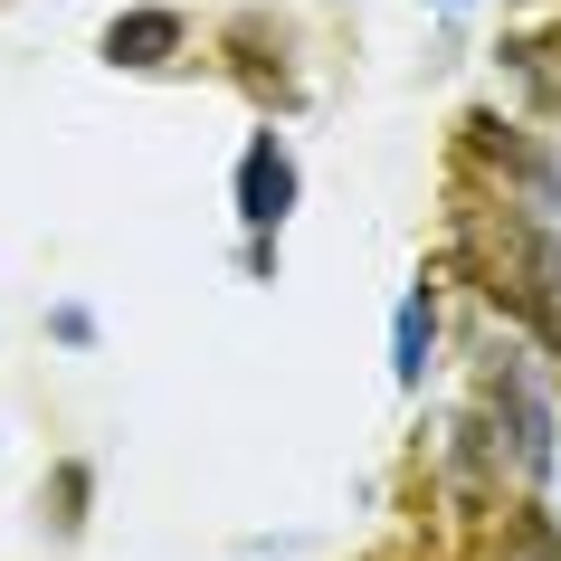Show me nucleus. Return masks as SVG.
<instances>
[{"label": "nucleus", "mask_w": 561, "mask_h": 561, "mask_svg": "<svg viewBox=\"0 0 561 561\" xmlns=\"http://www.w3.org/2000/svg\"><path fill=\"white\" fill-rule=\"evenodd\" d=\"M286 209H296V152L276 134H248V152H238V219H248V238H266Z\"/></svg>", "instance_id": "f257e3e1"}, {"label": "nucleus", "mask_w": 561, "mask_h": 561, "mask_svg": "<svg viewBox=\"0 0 561 561\" xmlns=\"http://www.w3.org/2000/svg\"><path fill=\"white\" fill-rule=\"evenodd\" d=\"M428 343H438V305H428V286H410L400 314H390V381L400 390L428 381Z\"/></svg>", "instance_id": "f03ea898"}, {"label": "nucleus", "mask_w": 561, "mask_h": 561, "mask_svg": "<svg viewBox=\"0 0 561 561\" xmlns=\"http://www.w3.org/2000/svg\"><path fill=\"white\" fill-rule=\"evenodd\" d=\"M105 58L115 67H172L181 58V20L172 10H124L115 30H105Z\"/></svg>", "instance_id": "7ed1b4c3"}, {"label": "nucleus", "mask_w": 561, "mask_h": 561, "mask_svg": "<svg viewBox=\"0 0 561 561\" xmlns=\"http://www.w3.org/2000/svg\"><path fill=\"white\" fill-rule=\"evenodd\" d=\"M87 495H95V476H87V467H58V533L87 524Z\"/></svg>", "instance_id": "20e7f679"}, {"label": "nucleus", "mask_w": 561, "mask_h": 561, "mask_svg": "<svg viewBox=\"0 0 561 561\" xmlns=\"http://www.w3.org/2000/svg\"><path fill=\"white\" fill-rule=\"evenodd\" d=\"M504 561H561V542H552V533H514V542H504Z\"/></svg>", "instance_id": "39448f33"}, {"label": "nucleus", "mask_w": 561, "mask_h": 561, "mask_svg": "<svg viewBox=\"0 0 561 561\" xmlns=\"http://www.w3.org/2000/svg\"><path fill=\"white\" fill-rule=\"evenodd\" d=\"M58 343H95V314H87V305H58Z\"/></svg>", "instance_id": "423d86ee"}, {"label": "nucleus", "mask_w": 561, "mask_h": 561, "mask_svg": "<svg viewBox=\"0 0 561 561\" xmlns=\"http://www.w3.org/2000/svg\"><path fill=\"white\" fill-rule=\"evenodd\" d=\"M438 10H457V0H438Z\"/></svg>", "instance_id": "0eeeda50"}, {"label": "nucleus", "mask_w": 561, "mask_h": 561, "mask_svg": "<svg viewBox=\"0 0 561 561\" xmlns=\"http://www.w3.org/2000/svg\"><path fill=\"white\" fill-rule=\"evenodd\" d=\"M552 476H561V467H552Z\"/></svg>", "instance_id": "6e6552de"}]
</instances>
